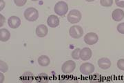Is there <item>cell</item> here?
I'll use <instances>...</instances> for the list:
<instances>
[{
    "instance_id": "obj_25",
    "label": "cell",
    "mask_w": 124,
    "mask_h": 83,
    "mask_svg": "<svg viewBox=\"0 0 124 83\" xmlns=\"http://www.w3.org/2000/svg\"><path fill=\"white\" fill-rule=\"evenodd\" d=\"M0 19H1V21H0V26L2 27L3 25L4 24L5 22V18L2 14H0Z\"/></svg>"
},
{
    "instance_id": "obj_12",
    "label": "cell",
    "mask_w": 124,
    "mask_h": 83,
    "mask_svg": "<svg viewBox=\"0 0 124 83\" xmlns=\"http://www.w3.org/2000/svg\"><path fill=\"white\" fill-rule=\"evenodd\" d=\"M48 32L47 26L44 24H41L37 27L36 28V35L39 37H44L46 36Z\"/></svg>"
},
{
    "instance_id": "obj_11",
    "label": "cell",
    "mask_w": 124,
    "mask_h": 83,
    "mask_svg": "<svg viewBox=\"0 0 124 83\" xmlns=\"http://www.w3.org/2000/svg\"><path fill=\"white\" fill-rule=\"evenodd\" d=\"M98 65L102 69L106 70L111 66V61L107 57H102L98 60Z\"/></svg>"
},
{
    "instance_id": "obj_6",
    "label": "cell",
    "mask_w": 124,
    "mask_h": 83,
    "mask_svg": "<svg viewBox=\"0 0 124 83\" xmlns=\"http://www.w3.org/2000/svg\"><path fill=\"white\" fill-rule=\"evenodd\" d=\"M79 70L81 74L84 75H90L94 71V66L91 63L85 62L81 65Z\"/></svg>"
},
{
    "instance_id": "obj_1",
    "label": "cell",
    "mask_w": 124,
    "mask_h": 83,
    "mask_svg": "<svg viewBox=\"0 0 124 83\" xmlns=\"http://www.w3.org/2000/svg\"><path fill=\"white\" fill-rule=\"evenodd\" d=\"M24 18L29 22H35L39 18L38 10L35 8H28L23 13Z\"/></svg>"
},
{
    "instance_id": "obj_8",
    "label": "cell",
    "mask_w": 124,
    "mask_h": 83,
    "mask_svg": "<svg viewBox=\"0 0 124 83\" xmlns=\"http://www.w3.org/2000/svg\"><path fill=\"white\" fill-rule=\"evenodd\" d=\"M92 55H93L92 50L88 47L82 48L80 51V58L84 61H87L90 60L92 57Z\"/></svg>"
},
{
    "instance_id": "obj_2",
    "label": "cell",
    "mask_w": 124,
    "mask_h": 83,
    "mask_svg": "<svg viewBox=\"0 0 124 83\" xmlns=\"http://www.w3.org/2000/svg\"><path fill=\"white\" fill-rule=\"evenodd\" d=\"M82 15L81 13H80L78 10H71L69 12V14L67 16V19L68 21L70 22V24H77L80 22V20L81 19Z\"/></svg>"
},
{
    "instance_id": "obj_27",
    "label": "cell",
    "mask_w": 124,
    "mask_h": 83,
    "mask_svg": "<svg viewBox=\"0 0 124 83\" xmlns=\"http://www.w3.org/2000/svg\"><path fill=\"white\" fill-rule=\"evenodd\" d=\"M0 75H1V81L0 82H1V83H2L4 82V76L2 77V72L0 74Z\"/></svg>"
},
{
    "instance_id": "obj_3",
    "label": "cell",
    "mask_w": 124,
    "mask_h": 83,
    "mask_svg": "<svg viewBox=\"0 0 124 83\" xmlns=\"http://www.w3.org/2000/svg\"><path fill=\"white\" fill-rule=\"evenodd\" d=\"M68 11V6L64 1H59L54 6V12L59 16H64Z\"/></svg>"
},
{
    "instance_id": "obj_14",
    "label": "cell",
    "mask_w": 124,
    "mask_h": 83,
    "mask_svg": "<svg viewBox=\"0 0 124 83\" xmlns=\"http://www.w3.org/2000/svg\"><path fill=\"white\" fill-rule=\"evenodd\" d=\"M20 80L23 83H31L34 80V75L29 71L25 72L20 77Z\"/></svg>"
},
{
    "instance_id": "obj_28",
    "label": "cell",
    "mask_w": 124,
    "mask_h": 83,
    "mask_svg": "<svg viewBox=\"0 0 124 83\" xmlns=\"http://www.w3.org/2000/svg\"><path fill=\"white\" fill-rule=\"evenodd\" d=\"M86 1H88V2H91V1H95V0H85Z\"/></svg>"
},
{
    "instance_id": "obj_7",
    "label": "cell",
    "mask_w": 124,
    "mask_h": 83,
    "mask_svg": "<svg viewBox=\"0 0 124 83\" xmlns=\"http://www.w3.org/2000/svg\"><path fill=\"white\" fill-rule=\"evenodd\" d=\"M85 43L88 45H94L99 40L98 35L94 33H88L84 36V38Z\"/></svg>"
},
{
    "instance_id": "obj_22",
    "label": "cell",
    "mask_w": 124,
    "mask_h": 83,
    "mask_svg": "<svg viewBox=\"0 0 124 83\" xmlns=\"http://www.w3.org/2000/svg\"><path fill=\"white\" fill-rule=\"evenodd\" d=\"M27 0H14V2L15 4H16V6H23L26 4Z\"/></svg>"
},
{
    "instance_id": "obj_18",
    "label": "cell",
    "mask_w": 124,
    "mask_h": 83,
    "mask_svg": "<svg viewBox=\"0 0 124 83\" xmlns=\"http://www.w3.org/2000/svg\"><path fill=\"white\" fill-rule=\"evenodd\" d=\"M80 51H81V49L79 48H75L72 52V57L75 60H79L80 58Z\"/></svg>"
},
{
    "instance_id": "obj_15",
    "label": "cell",
    "mask_w": 124,
    "mask_h": 83,
    "mask_svg": "<svg viewBox=\"0 0 124 83\" xmlns=\"http://www.w3.org/2000/svg\"><path fill=\"white\" fill-rule=\"evenodd\" d=\"M10 37V33L8 30L6 28H1L0 30V40L3 42H7Z\"/></svg>"
},
{
    "instance_id": "obj_21",
    "label": "cell",
    "mask_w": 124,
    "mask_h": 83,
    "mask_svg": "<svg viewBox=\"0 0 124 83\" xmlns=\"http://www.w3.org/2000/svg\"><path fill=\"white\" fill-rule=\"evenodd\" d=\"M116 66L120 70L124 71V59L119 60L117 61V63H116Z\"/></svg>"
},
{
    "instance_id": "obj_10",
    "label": "cell",
    "mask_w": 124,
    "mask_h": 83,
    "mask_svg": "<svg viewBox=\"0 0 124 83\" xmlns=\"http://www.w3.org/2000/svg\"><path fill=\"white\" fill-rule=\"evenodd\" d=\"M112 18L115 22H121L124 18V11L121 9H115L112 13Z\"/></svg>"
},
{
    "instance_id": "obj_29",
    "label": "cell",
    "mask_w": 124,
    "mask_h": 83,
    "mask_svg": "<svg viewBox=\"0 0 124 83\" xmlns=\"http://www.w3.org/2000/svg\"><path fill=\"white\" fill-rule=\"evenodd\" d=\"M31 1H39V0H31Z\"/></svg>"
},
{
    "instance_id": "obj_20",
    "label": "cell",
    "mask_w": 124,
    "mask_h": 83,
    "mask_svg": "<svg viewBox=\"0 0 124 83\" xmlns=\"http://www.w3.org/2000/svg\"><path fill=\"white\" fill-rule=\"evenodd\" d=\"M8 69V65H6V63L3 62L2 60L0 61V71L1 72H6L7 71Z\"/></svg>"
},
{
    "instance_id": "obj_4",
    "label": "cell",
    "mask_w": 124,
    "mask_h": 83,
    "mask_svg": "<svg viewBox=\"0 0 124 83\" xmlns=\"http://www.w3.org/2000/svg\"><path fill=\"white\" fill-rule=\"evenodd\" d=\"M76 68V63L72 60H68L65 62L62 66V72L64 74H70L72 73Z\"/></svg>"
},
{
    "instance_id": "obj_13",
    "label": "cell",
    "mask_w": 124,
    "mask_h": 83,
    "mask_svg": "<svg viewBox=\"0 0 124 83\" xmlns=\"http://www.w3.org/2000/svg\"><path fill=\"white\" fill-rule=\"evenodd\" d=\"M47 24L51 28H55L59 25V19L56 15H50L47 19Z\"/></svg>"
},
{
    "instance_id": "obj_26",
    "label": "cell",
    "mask_w": 124,
    "mask_h": 83,
    "mask_svg": "<svg viewBox=\"0 0 124 83\" xmlns=\"http://www.w3.org/2000/svg\"><path fill=\"white\" fill-rule=\"evenodd\" d=\"M0 2H1V6H0V10H2L3 9H4L5 7V2L3 0H0Z\"/></svg>"
},
{
    "instance_id": "obj_5",
    "label": "cell",
    "mask_w": 124,
    "mask_h": 83,
    "mask_svg": "<svg viewBox=\"0 0 124 83\" xmlns=\"http://www.w3.org/2000/svg\"><path fill=\"white\" fill-rule=\"evenodd\" d=\"M69 33L72 38L78 39V38H80L83 36L84 31H83V28L80 26L75 25V26H71L70 28Z\"/></svg>"
},
{
    "instance_id": "obj_9",
    "label": "cell",
    "mask_w": 124,
    "mask_h": 83,
    "mask_svg": "<svg viewBox=\"0 0 124 83\" xmlns=\"http://www.w3.org/2000/svg\"><path fill=\"white\" fill-rule=\"evenodd\" d=\"M21 19L17 16H11L8 18V24L11 28H17L21 25Z\"/></svg>"
},
{
    "instance_id": "obj_24",
    "label": "cell",
    "mask_w": 124,
    "mask_h": 83,
    "mask_svg": "<svg viewBox=\"0 0 124 83\" xmlns=\"http://www.w3.org/2000/svg\"><path fill=\"white\" fill-rule=\"evenodd\" d=\"M115 4L119 7L124 8V0H115Z\"/></svg>"
},
{
    "instance_id": "obj_17",
    "label": "cell",
    "mask_w": 124,
    "mask_h": 83,
    "mask_svg": "<svg viewBox=\"0 0 124 83\" xmlns=\"http://www.w3.org/2000/svg\"><path fill=\"white\" fill-rule=\"evenodd\" d=\"M36 80L39 83H44V82H48L49 80V77L48 75L44 73L40 74H39L37 78H36Z\"/></svg>"
},
{
    "instance_id": "obj_16",
    "label": "cell",
    "mask_w": 124,
    "mask_h": 83,
    "mask_svg": "<svg viewBox=\"0 0 124 83\" xmlns=\"http://www.w3.org/2000/svg\"><path fill=\"white\" fill-rule=\"evenodd\" d=\"M38 64L41 66H47L50 64V59L46 55H41L38 58Z\"/></svg>"
},
{
    "instance_id": "obj_19",
    "label": "cell",
    "mask_w": 124,
    "mask_h": 83,
    "mask_svg": "<svg viewBox=\"0 0 124 83\" xmlns=\"http://www.w3.org/2000/svg\"><path fill=\"white\" fill-rule=\"evenodd\" d=\"M100 4L104 7H110L113 4V0H100Z\"/></svg>"
},
{
    "instance_id": "obj_23",
    "label": "cell",
    "mask_w": 124,
    "mask_h": 83,
    "mask_svg": "<svg viewBox=\"0 0 124 83\" xmlns=\"http://www.w3.org/2000/svg\"><path fill=\"white\" fill-rule=\"evenodd\" d=\"M116 29L119 33L124 34V23H120L116 27Z\"/></svg>"
}]
</instances>
